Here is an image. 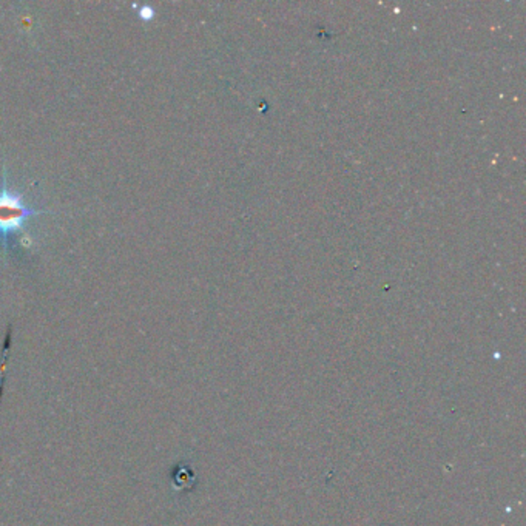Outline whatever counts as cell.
Segmentation results:
<instances>
[{
    "mask_svg": "<svg viewBox=\"0 0 526 526\" xmlns=\"http://www.w3.org/2000/svg\"><path fill=\"white\" fill-rule=\"evenodd\" d=\"M43 214V210H36L23 202L21 193L11 191L8 186L6 174H4V184L0 189V241L4 247L8 244V236L11 233H26L25 223L31 216Z\"/></svg>",
    "mask_w": 526,
    "mask_h": 526,
    "instance_id": "6da1fadb",
    "label": "cell"
},
{
    "mask_svg": "<svg viewBox=\"0 0 526 526\" xmlns=\"http://www.w3.org/2000/svg\"><path fill=\"white\" fill-rule=\"evenodd\" d=\"M140 16L142 17V19H150V17L153 16V10L150 6H142L140 10Z\"/></svg>",
    "mask_w": 526,
    "mask_h": 526,
    "instance_id": "7a4b0ae2",
    "label": "cell"
}]
</instances>
